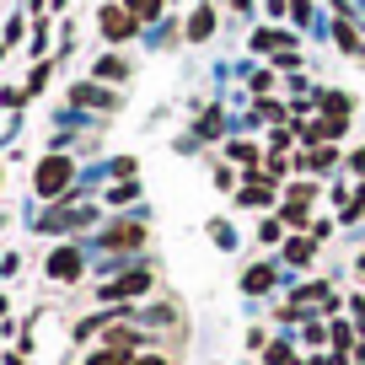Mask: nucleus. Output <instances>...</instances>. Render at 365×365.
Here are the masks:
<instances>
[{
    "label": "nucleus",
    "mask_w": 365,
    "mask_h": 365,
    "mask_svg": "<svg viewBox=\"0 0 365 365\" xmlns=\"http://www.w3.org/2000/svg\"><path fill=\"white\" fill-rule=\"evenodd\" d=\"M70 178H76V161L70 156H43L38 172H33V194L38 199H59L70 188Z\"/></svg>",
    "instance_id": "nucleus-1"
},
{
    "label": "nucleus",
    "mask_w": 365,
    "mask_h": 365,
    "mask_svg": "<svg viewBox=\"0 0 365 365\" xmlns=\"http://www.w3.org/2000/svg\"><path fill=\"white\" fill-rule=\"evenodd\" d=\"M70 97H76L81 108H103V113H113V108H118V97H113L108 86H97V81H81V86L70 91Z\"/></svg>",
    "instance_id": "nucleus-2"
},
{
    "label": "nucleus",
    "mask_w": 365,
    "mask_h": 365,
    "mask_svg": "<svg viewBox=\"0 0 365 365\" xmlns=\"http://www.w3.org/2000/svg\"><path fill=\"white\" fill-rule=\"evenodd\" d=\"M140 290H150V274H145V269H129L124 279H113V285L103 290V296H108V301H129V296H140Z\"/></svg>",
    "instance_id": "nucleus-3"
},
{
    "label": "nucleus",
    "mask_w": 365,
    "mask_h": 365,
    "mask_svg": "<svg viewBox=\"0 0 365 365\" xmlns=\"http://www.w3.org/2000/svg\"><path fill=\"white\" fill-rule=\"evenodd\" d=\"M81 269H86L81 247H59L54 258H48V274H54V279H81Z\"/></svg>",
    "instance_id": "nucleus-4"
},
{
    "label": "nucleus",
    "mask_w": 365,
    "mask_h": 365,
    "mask_svg": "<svg viewBox=\"0 0 365 365\" xmlns=\"http://www.w3.org/2000/svg\"><path fill=\"white\" fill-rule=\"evenodd\" d=\"M129 33H135V16L118 11V6H103V38H113V43H118V38H129Z\"/></svg>",
    "instance_id": "nucleus-5"
},
{
    "label": "nucleus",
    "mask_w": 365,
    "mask_h": 365,
    "mask_svg": "<svg viewBox=\"0 0 365 365\" xmlns=\"http://www.w3.org/2000/svg\"><path fill=\"white\" fill-rule=\"evenodd\" d=\"M91 210H54V215L38 220V231H70V226H86Z\"/></svg>",
    "instance_id": "nucleus-6"
},
{
    "label": "nucleus",
    "mask_w": 365,
    "mask_h": 365,
    "mask_svg": "<svg viewBox=\"0 0 365 365\" xmlns=\"http://www.w3.org/2000/svg\"><path fill=\"white\" fill-rule=\"evenodd\" d=\"M210 33H215V11H210V6H199V11L188 16V43H205Z\"/></svg>",
    "instance_id": "nucleus-7"
},
{
    "label": "nucleus",
    "mask_w": 365,
    "mask_h": 365,
    "mask_svg": "<svg viewBox=\"0 0 365 365\" xmlns=\"http://www.w3.org/2000/svg\"><path fill=\"white\" fill-rule=\"evenodd\" d=\"M242 205H269V199H274V188H269V178H263V182H252V172H247V188H242Z\"/></svg>",
    "instance_id": "nucleus-8"
},
{
    "label": "nucleus",
    "mask_w": 365,
    "mask_h": 365,
    "mask_svg": "<svg viewBox=\"0 0 365 365\" xmlns=\"http://www.w3.org/2000/svg\"><path fill=\"white\" fill-rule=\"evenodd\" d=\"M140 242H145L140 226H113V231H108V247H140Z\"/></svg>",
    "instance_id": "nucleus-9"
},
{
    "label": "nucleus",
    "mask_w": 365,
    "mask_h": 365,
    "mask_svg": "<svg viewBox=\"0 0 365 365\" xmlns=\"http://www.w3.org/2000/svg\"><path fill=\"white\" fill-rule=\"evenodd\" d=\"M274 285V269H247L242 274V290H247V296H258V290H269Z\"/></svg>",
    "instance_id": "nucleus-10"
},
{
    "label": "nucleus",
    "mask_w": 365,
    "mask_h": 365,
    "mask_svg": "<svg viewBox=\"0 0 365 365\" xmlns=\"http://www.w3.org/2000/svg\"><path fill=\"white\" fill-rule=\"evenodd\" d=\"M252 48H263V54H269V48H296V43H290L285 33H274V27H263V33H252Z\"/></svg>",
    "instance_id": "nucleus-11"
},
{
    "label": "nucleus",
    "mask_w": 365,
    "mask_h": 365,
    "mask_svg": "<svg viewBox=\"0 0 365 365\" xmlns=\"http://www.w3.org/2000/svg\"><path fill=\"white\" fill-rule=\"evenodd\" d=\"M129 6V16H135V22H150V16H161V6H167V0H124Z\"/></svg>",
    "instance_id": "nucleus-12"
},
{
    "label": "nucleus",
    "mask_w": 365,
    "mask_h": 365,
    "mask_svg": "<svg viewBox=\"0 0 365 365\" xmlns=\"http://www.w3.org/2000/svg\"><path fill=\"white\" fill-rule=\"evenodd\" d=\"M333 38H339V43H344V54H360V38H354L349 16H339V22H333Z\"/></svg>",
    "instance_id": "nucleus-13"
},
{
    "label": "nucleus",
    "mask_w": 365,
    "mask_h": 365,
    "mask_svg": "<svg viewBox=\"0 0 365 365\" xmlns=\"http://www.w3.org/2000/svg\"><path fill=\"white\" fill-rule=\"evenodd\" d=\"M108 349H129V354H135V349H140V333H129V328H113V333H108Z\"/></svg>",
    "instance_id": "nucleus-14"
},
{
    "label": "nucleus",
    "mask_w": 365,
    "mask_h": 365,
    "mask_svg": "<svg viewBox=\"0 0 365 365\" xmlns=\"http://www.w3.org/2000/svg\"><path fill=\"white\" fill-rule=\"evenodd\" d=\"M307 258H312V242L307 237H290L285 242V263H307Z\"/></svg>",
    "instance_id": "nucleus-15"
},
{
    "label": "nucleus",
    "mask_w": 365,
    "mask_h": 365,
    "mask_svg": "<svg viewBox=\"0 0 365 365\" xmlns=\"http://www.w3.org/2000/svg\"><path fill=\"white\" fill-rule=\"evenodd\" d=\"M322 108H328V118H344L349 113V97L344 91H322Z\"/></svg>",
    "instance_id": "nucleus-16"
},
{
    "label": "nucleus",
    "mask_w": 365,
    "mask_h": 365,
    "mask_svg": "<svg viewBox=\"0 0 365 365\" xmlns=\"http://www.w3.org/2000/svg\"><path fill=\"white\" fill-rule=\"evenodd\" d=\"M129 360H135L129 349H97L91 354V365H129Z\"/></svg>",
    "instance_id": "nucleus-17"
},
{
    "label": "nucleus",
    "mask_w": 365,
    "mask_h": 365,
    "mask_svg": "<svg viewBox=\"0 0 365 365\" xmlns=\"http://www.w3.org/2000/svg\"><path fill=\"white\" fill-rule=\"evenodd\" d=\"M97 76H103V81H124V59H113V54L97 59Z\"/></svg>",
    "instance_id": "nucleus-18"
},
{
    "label": "nucleus",
    "mask_w": 365,
    "mask_h": 365,
    "mask_svg": "<svg viewBox=\"0 0 365 365\" xmlns=\"http://www.w3.org/2000/svg\"><path fill=\"white\" fill-rule=\"evenodd\" d=\"M231 161H247V167H258V145H247V140H231Z\"/></svg>",
    "instance_id": "nucleus-19"
},
{
    "label": "nucleus",
    "mask_w": 365,
    "mask_h": 365,
    "mask_svg": "<svg viewBox=\"0 0 365 365\" xmlns=\"http://www.w3.org/2000/svg\"><path fill=\"white\" fill-rule=\"evenodd\" d=\"M269 365H296V354H290V344H269Z\"/></svg>",
    "instance_id": "nucleus-20"
},
{
    "label": "nucleus",
    "mask_w": 365,
    "mask_h": 365,
    "mask_svg": "<svg viewBox=\"0 0 365 365\" xmlns=\"http://www.w3.org/2000/svg\"><path fill=\"white\" fill-rule=\"evenodd\" d=\"M285 205H312V182H296V188H290V199Z\"/></svg>",
    "instance_id": "nucleus-21"
},
{
    "label": "nucleus",
    "mask_w": 365,
    "mask_h": 365,
    "mask_svg": "<svg viewBox=\"0 0 365 365\" xmlns=\"http://www.w3.org/2000/svg\"><path fill=\"white\" fill-rule=\"evenodd\" d=\"M43 81H48V65H38V70H33V81H27L22 91H43Z\"/></svg>",
    "instance_id": "nucleus-22"
},
{
    "label": "nucleus",
    "mask_w": 365,
    "mask_h": 365,
    "mask_svg": "<svg viewBox=\"0 0 365 365\" xmlns=\"http://www.w3.org/2000/svg\"><path fill=\"white\" fill-rule=\"evenodd\" d=\"M349 167H354V172H365V150H354V156H349Z\"/></svg>",
    "instance_id": "nucleus-23"
},
{
    "label": "nucleus",
    "mask_w": 365,
    "mask_h": 365,
    "mask_svg": "<svg viewBox=\"0 0 365 365\" xmlns=\"http://www.w3.org/2000/svg\"><path fill=\"white\" fill-rule=\"evenodd\" d=\"M135 365H167V360H161V354H140Z\"/></svg>",
    "instance_id": "nucleus-24"
},
{
    "label": "nucleus",
    "mask_w": 365,
    "mask_h": 365,
    "mask_svg": "<svg viewBox=\"0 0 365 365\" xmlns=\"http://www.w3.org/2000/svg\"><path fill=\"white\" fill-rule=\"evenodd\" d=\"M0 317H6V296H0Z\"/></svg>",
    "instance_id": "nucleus-25"
},
{
    "label": "nucleus",
    "mask_w": 365,
    "mask_h": 365,
    "mask_svg": "<svg viewBox=\"0 0 365 365\" xmlns=\"http://www.w3.org/2000/svg\"><path fill=\"white\" fill-rule=\"evenodd\" d=\"M59 6H65V0H59Z\"/></svg>",
    "instance_id": "nucleus-26"
},
{
    "label": "nucleus",
    "mask_w": 365,
    "mask_h": 365,
    "mask_svg": "<svg viewBox=\"0 0 365 365\" xmlns=\"http://www.w3.org/2000/svg\"><path fill=\"white\" fill-rule=\"evenodd\" d=\"M0 54H6V48H0Z\"/></svg>",
    "instance_id": "nucleus-27"
},
{
    "label": "nucleus",
    "mask_w": 365,
    "mask_h": 365,
    "mask_svg": "<svg viewBox=\"0 0 365 365\" xmlns=\"http://www.w3.org/2000/svg\"><path fill=\"white\" fill-rule=\"evenodd\" d=\"M360 269H365V263H360Z\"/></svg>",
    "instance_id": "nucleus-28"
}]
</instances>
